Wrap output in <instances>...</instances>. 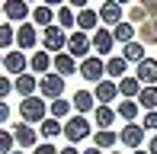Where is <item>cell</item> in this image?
Wrapping results in <instances>:
<instances>
[{
    "mask_svg": "<svg viewBox=\"0 0 157 154\" xmlns=\"http://www.w3.org/2000/svg\"><path fill=\"white\" fill-rule=\"evenodd\" d=\"M19 116H23L26 125H42L48 119V103L42 96H29V100L19 103Z\"/></svg>",
    "mask_w": 157,
    "mask_h": 154,
    "instance_id": "obj_1",
    "label": "cell"
},
{
    "mask_svg": "<svg viewBox=\"0 0 157 154\" xmlns=\"http://www.w3.org/2000/svg\"><path fill=\"white\" fill-rule=\"evenodd\" d=\"M39 96H42V100H61V96H64V77L61 74H52V71H48L45 77H39Z\"/></svg>",
    "mask_w": 157,
    "mask_h": 154,
    "instance_id": "obj_2",
    "label": "cell"
},
{
    "mask_svg": "<svg viewBox=\"0 0 157 154\" xmlns=\"http://www.w3.org/2000/svg\"><path fill=\"white\" fill-rule=\"evenodd\" d=\"M42 45H45V52L48 55H61V52H67V32L61 29V26H48L45 32H42Z\"/></svg>",
    "mask_w": 157,
    "mask_h": 154,
    "instance_id": "obj_3",
    "label": "cell"
},
{
    "mask_svg": "<svg viewBox=\"0 0 157 154\" xmlns=\"http://www.w3.org/2000/svg\"><path fill=\"white\" fill-rule=\"evenodd\" d=\"M90 52H93V42H90V36H87V32H80V29H77V32H71V36H67V55H71V58H90Z\"/></svg>",
    "mask_w": 157,
    "mask_h": 154,
    "instance_id": "obj_4",
    "label": "cell"
},
{
    "mask_svg": "<svg viewBox=\"0 0 157 154\" xmlns=\"http://www.w3.org/2000/svg\"><path fill=\"white\" fill-rule=\"evenodd\" d=\"M87 135H90V122H87V116H71L67 122H64V138H67L71 144L83 141Z\"/></svg>",
    "mask_w": 157,
    "mask_h": 154,
    "instance_id": "obj_5",
    "label": "cell"
},
{
    "mask_svg": "<svg viewBox=\"0 0 157 154\" xmlns=\"http://www.w3.org/2000/svg\"><path fill=\"white\" fill-rule=\"evenodd\" d=\"M77 71H80V77H87V80H93V83H99V80H106V61L99 58V55H90V58H83L80 61V67H77Z\"/></svg>",
    "mask_w": 157,
    "mask_h": 154,
    "instance_id": "obj_6",
    "label": "cell"
},
{
    "mask_svg": "<svg viewBox=\"0 0 157 154\" xmlns=\"http://www.w3.org/2000/svg\"><path fill=\"white\" fill-rule=\"evenodd\" d=\"M13 138H16V144H19V148H39V132H35L32 129V125H26V122H16V125H13Z\"/></svg>",
    "mask_w": 157,
    "mask_h": 154,
    "instance_id": "obj_7",
    "label": "cell"
},
{
    "mask_svg": "<svg viewBox=\"0 0 157 154\" xmlns=\"http://www.w3.org/2000/svg\"><path fill=\"white\" fill-rule=\"evenodd\" d=\"M3 16L10 19V23H19V26H23L32 13H29V3H26V0H3Z\"/></svg>",
    "mask_w": 157,
    "mask_h": 154,
    "instance_id": "obj_8",
    "label": "cell"
},
{
    "mask_svg": "<svg viewBox=\"0 0 157 154\" xmlns=\"http://www.w3.org/2000/svg\"><path fill=\"white\" fill-rule=\"evenodd\" d=\"M119 141H122L125 148L138 151V148H141V141H144V125H138V122H128L125 129L119 132Z\"/></svg>",
    "mask_w": 157,
    "mask_h": 154,
    "instance_id": "obj_9",
    "label": "cell"
},
{
    "mask_svg": "<svg viewBox=\"0 0 157 154\" xmlns=\"http://www.w3.org/2000/svg\"><path fill=\"white\" fill-rule=\"evenodd\" d=\"M138 71L135 77L141 80V87H157V58H144L141 64H135Z\"/></svg>",
    "mask_w": 157,
    "mask_h": 154,
    "instance_id": "obj_10",
    "label": "cell"
},
{
    "mask_svg": "<svg viewBox=\"0 0 157 154\" xmlns=\"http://www.w3.org/2000/svg\"><path fill=\"white\" fill-rule=\"evenodd\" d=\"M26 52H6L3 55V67H6V74H13V77H19V74H26Z\"/></svg>",
    "mask_w": 157,
    "mask_h": 154,
    "instance_id": "obj_11",
    "label": "cell"
},
{
    "mask_svg": "<svg viewBox=\"0 0 157 154\" xmlns=\"http://www.w3.org/2000/svg\"><path fill=\"white\" fill-rule=\"evenodd\" d=\"M35 42H39V32H35V26L23 23V26L16 29V45H19V52H32Z\"/></svg>",
    "mask_w": 157,
    "mask_h": 154,
    "instance_id": "obj_12",
    "label": "cell"
},
{
    "mask_svg": "<svg viewBox=\"0 0 157 154\" xmlns=\"http://www.w3.org/2000/svg\"><path fill=\"white\" fill-rule=\"evenodd\" d=\"M96 13H99V23H106V26H119L122 23V6H119L116 0H106Z\"/></svg>",
    "mask_w": 157,
    "mask_h": 154,
    "instance_id": "obj_13",
    "label": "cell"
},
{
    "mask_svg": "<svg viewBox=\"0 0 157 154\" xmlns=\"http://www.w3.org/2000/svg\"><path fill=\"white\" fill-rule=\"evenodd\" d=\"M52 67H55V74H61V77H71V74H77V58H71L67 52H61V55H55L52 58Z\"/></svg>",
    "mask_w": 157,
    "mask_h": 154,
    "instance_id": "obj_14",
    "label": "cell"
},
{
    "mask_svg": "<svg viewBox=\"0 0 157 154\" xmlns=\"http://www.w3.org/2000/svg\"><path fill=\"white\" fill-rule=\"evenodd\" d=\"M93 96H96L99 106H109V103L119 96V83H112V80H99L96 90H93Z\"/></svg>",
    "mask_w": 157,
    "mask_h": 154,
    "instance_id": "obj_15",
    "label": "cell"
},
{
    "mask_svg": "<svg viewBox=\"0 0 157 154\" xmlns=\"http://www.w3.org/2000/svg\"><path fill=\"white\" fill-rule=\"evenodd\" d=\"M13 90H16L23 100H29V96H35V90H39V77H32V74H19L16 80H13Z\"/></svg>",
    "mask_w": 157,
    "mask_h": 154,
    "instance_id": "obj_16",
    "label": "cell"
},
{
    "mask_svg": "<svg viewBox=\"0 0 157 154\" xmlns=\"http://www.w3.org/2000/svg\"><path fill=\"white\" fill-rule=\"evenodd\" d=\"M71 103H74L77 116H83V113H93V109H96V96H93V90H77Z\"/></svg>",
    "mask_w": 157,
    "mask_h": 154,
    "instance_id": "obj_17",
    "label": "cell"
},
{
    "mask_svg": "<svg viewBox=\"0 0 157 154\" xmlns=\"http://www.w3.org/2000/svg\"><path fill=\"white\" fill-rule=\"evenodd\" d=\"M90 42H93V52H99V55H106V52H112V29H103V26H99V29L93 32V36H90Z\"/></svg>",
    "mask_w": 157,
    "mask_h": 154,
    "instance_id": "obj_18",
    "label": "cell"
},
{
    "mask_svg": "<svg viewBox=\"0 0 157 154\" xmlns=\"http://www.w3.org/2000/svg\"><path fill=\"white\" fill-rule=\"evenodd\" d=\"M141 6L147 10V16H154V23L141 29V36H144V42H157V0H141Z\"/></svg>",
    "mask_w": 157,
    "mask_h": 154,
    "instance_id": "obj_19",
    "label": "cell"
},
{
    "mask_svg": "<svg viewBox=\"0 0 157 154\" xmlns=\"http://www.w3.org/2000/svg\"><path fill=\"white\" fill-rule=\"evenodd\" d=\"M96 23H99V13L90 10V6L77 13V29H80V32H96V29H99Z\"/></svg>",
    "mask_w": 157,
    "mask_h": 154,
    "instance_id": "obj_20",
    "label": "cell"
},
{
    "mask_svg": "<svg viewBox=\"0 0 157 154\" xmlns=\"http://www.w3.org/2000/svg\"><path fill=\"white\" fill-rule=\"evenodd\" d=\"M29 67H32V74L45 77L48 71H52V55H48V52H35L32 58H29Z\"/></svg>",
    "mask_w": 157,
    "mask_h": 154,
    "instance_id": "obj_21",
    "label": "cell"
},
{
    "mask_svg": "<svg viewBox=\"0 0 157 154\" xmlns=\"http://www.w3.org/2000/svg\"><path fill=\"white\" fill-rule=\"evenodd\" d=\"M122 58L128 61V64H141V61L147 58L144 45H141V42H128V45H122Z\"/></svg>",
    "mask_w": 157,
    "mask_h": 154,
    "instance_id": "obj_22",
    "label": "cell"
},
{
    "mask_svg": "<svg viewBox=\"0 0 157 154\" xmlns=\"http://www.w3.org/2000/svg\"><path fill=\"white\" fill-rule=\"evenodd\" d=\"M138 93H141V80H138V77H122V80H119V96L138 100Z\"/></svg>",
    "mask_w": 157,
    "mask_h": 154,
    "instance_id": "obj_23",
    "label": "cell"
},
{
    "mask_svg": "<svg viewBox=\"0 0 157 154\" xmlns=\"http://www.w3.org/2000/svg\"><path fill=\"white\" fill-rule=\"evenodd\" d=\"M119 141V132H112V129H96L93 132V148H112V144Z\"/></svg>",
    "mask_w": 157,
    "mask_h": 154,
    "instance_id": "obj_24",
    "label": "cell"
},
{
    "mask_svg": "<svg viewBox=\"0 0 157 154\" xmlns=\"http://www.w3.org/2000/svg\"><path fill=\"white\" fill-rule=\"evenodd\" d=\"M112 39H116V42H122V45L135 42V26L128 23V19H122L119 26H112Z\"/></svg>",
    "mask_w": 157,
    "mask_h": 154,
    "instance_id": "obj_25",
    "label": "cell"
},
{
    "mask_svg": "<svg viewBox=\"0 0 157 154\" xmlns=\"http://www.w3.org/2000/svg\"><path fill=\"white\" fill-rule=\"evenodd\" d=\"M61 132H64V125L58 122V119H52V116H48V119H45V122H42V125H39V135H42V138H45V141H52V138H58V135H61Z\"/></svg>",
    "mask_w": 157,
    "mask_h": 154,
    "instance_id": "obj_26",
    "label": "cell"
},
{
    "mask_svg": "<svg viewBox=\"0 0 157 154\" xmlns=\"http://www.w3.org/2000/svg\"><path fill=\"white\" fill-rule=\"evenodd\" d=\"M71 109H74V103H67L61 96V100H55V103H48V113H52V119H71Z\"/></svg>",
    "mask_w": 157,
    "mask_h": 154,
    "instance_id": "obj_27",
    "label": "cell"
},
{
    "mask_svg": "<svg viewBox=\"0 0 157 154\" xmlns=\"http://www.w3.org/2000/svg\"><path fill=\"white\" fill-rule=\"evenodd\" d=\"M138 100H125V103H119V109H116V116L119 119H125V125L128 122H135V119H138Z\"/></svg>",
    "mask_w": 157,
    "mask_h": 154,
    "instance_id": "obj_28",
    "label": "cell"
},
{
    "mask_svg": "<svg viewBox=\"0 0 157 154\" xmlns=\"http://www.w3.org/2000/svg\"><path fill=\"white\" fill-rule=\"evenodd\" d=\"M52 19H55V13H52V6H45V3H39V6H35V10H32V23H35V26H45V29H48V26H55Z\"/></svg>",
    "mask_w": 157,
    "mask_h": 154,
    "instance_id": "obj_29",
    "label": "cell"
},
{
    "mask_svg": "<svg viewBox=\"0 0 157 154\" xmlns=\"http://www.w3.org/2000/svg\"><path fill=\"white\" fill-rule=\"evenodd\" d=\"M125 71H128V61L122 58V55H116V58L106 61V74H109V77H119V80H122Z\"/></svg>",
    "mask_w": 157,
    "mask_h": 154,
    "instance_id": "obj_30",
    "label": "cell"
},
{
    "mask_svg": "<svg viewBox=\"0 0 157 154\" xmlns=\"http://www.w3.org/2000/svg\"><path fill=\"white\" fill-rule=\"evenodd\" d=\"M93 119H96L99 129H109V125L116 122V109H112V106H96L93 109Z\"/></svg>",
    "mask_w": 157,
    "mask_h": 154,
    "instance_id": "obj_31",
    "label": "cell"
},
{
    "mask_svg": "<svg viewBox=\"0 0 157 154\" xmlns=\"http://www.w3.org/2000/svg\"><path fill=\"white\" fill-rule=\"evenodd\" d=\"M138 106H144L147 113H154V109H157V87H141V93H138Z\"/></svg>",
    "mask_w": 157,
    "mask_h": 154,
    "instance_id": "obj_32",
    "label": "cell"
},
{
    "mask_svg": "<svg viewBox=\"0 0 157 154\" xmlns=\"http://www.w3.org/2000/svg\"><path fill=\"white\" fill-rule=\"evenodd\" d=\"M55 19H58V26H61V29H71V26H77V13L71 10L67 3H64V6H58V13H55Z\"/></svg>",
    "mask_w": 157,
    "mask_h": 154,
    "instance_id": "obj_33",
    "label": "cell"
},
{
    "mask_svg": "<svg viewBox=\"0 0 157 154\" xmlns=\"http://www.w3.org/2000/svg\"><path fill=\"white\" fill-rule=\"evenodd\" d=\"M16 151V138H13V132L0 129V154H13Z\"/></svg>",
    "mask_w": 157,
    "mask_h": 154,
    "instance_id": "obj_34",
    "label": "cell"
},
{
    "mask_svg": "<svg viewBox=\"0 0 157 154\" xmlns=\"http://www.w3.org/2000/svg\"><path fill=\"white\" fill-rule=\"evenodd\" d=\"M16 42V29L13 26H0V48H10Z\"/></svg>",
    "mask_w": 157,
    "mask_h": 154,
    "instance_id": "obj_35",
    "label": "cell"
},
{
    "mask_svg": "<svg viewBox=\"0 0 157 154\" xmlns=\"http://www.w3.org/2000/svg\"><path fill=\"white\" fill-rule=\"evenodd\" d=\"M144 19H147V10L141 3H135L132 10H128V23H144Z\"/></svg>",
    "mask_w": 157,
    "mask_h": 154,
    "instance_id": "obj_36",
    "label": "cell"
},
{
    "mask_svg": "<svg viewBox=\"0 0 157 154\" xmlns=\"http://www.w3.org/2000/svg\"><path fill=\"white\" fill-rule=\"evenodd\" d=\"M141 125H144V132H154V135H157V109H154V113H147L144 119H141Z\"/></svg>",
    "mask_w": 157,
    "mask_h": 154,
    "instance_id": "obj_37",
    "label": "cell"
},
{
    "mask_svg": "<svg viewBox=\"0 0 157 154\" xmlns=\"http://www.w3.org/2000/svg\"><path fill=\"white\" fill-rule=\"evenodd\" d=\"M32 154H58V148H55V144H52V141H42V144H39V148H35V151H32Z\"/></svg>",
    "mask_w": 157,
    "mask_h": 154,
    "instance_id": "obj_38",
    "label": "cell"
},
{
    "mask_svg": "<svg viewBox=\"0 0 157 154\" xmlns=\"http://www.w3.org/2000/svg\"><path fill=\"white\" fill-rule=\"evenodd\" d=\"M10 90H13V80H10V77H0V100H3Z\"/></svg>",
    "mask_w": 157,
    "mask_h": 154,
    "instance_id": "obj_39",
    "label": "cell"
},
{
    "mask_svg": "<svg viewBox=\"0 0 157 154\" xmlns=\"http://www.w3.org/2000/svg\"><path fill=\"white\" fill-rule=\"evenodd\" d=\"M87 3H90V0H67V6H71V10L77 6V13H80V10H87Z\"/></svg>",
    "mask_w": 157,
    "mask_h": 154,
    "instance_id": "obj_40",
    "label": "cell"
},
{
    "mask_svg": "<svg viewBox=\"0 0 157 154\" xmlns=\"http://www.w3.org/2000/svg\"><path fill=\"white\" fill-rule=\"evenodd\" d=\"M6 119H10V106H6V103H3V100H0V125H3V122H6Z\"/></svg>",
    "mask_w": 157,
    "mask_h": 154,
    "instance_id": "obj_41",
    "label": "cell"
},
{
    "mask_svg": "<svg viewBox=\"0 0 157 154\" xmlns=\"http://www.w3.org/2000/svg\"><path fill=\"white\" fill-rule=\"evenodd\" d=\"M58 154H80V151H77V144H67V148H61Z\"/></svg>",
    "mask_w": 157,
    "mask_h": 154,
    "instance_id": "obj_42",
    "label": "cell"
},
{
    "mask_svg": "<svg viewBox=\"0 0 157 154\" xmlns=\"http://www.w3.org/2000/svg\"><path fill=\"white\" fill-rule=\"evenodd\" d=\"M147 154H157V135H151V144H147Z\"/></svg>",
    "mask_w": 157,
    "mask_h": 154,
    "instance_id": "obj_43",
    "label": "cell"
},
{
    "mask_svg": "<svg viewBox=\"0 0 157 154\" xmlns=\"http://www.w3.org/2000/svg\"><path fill=\"white\" fill-rule=\"evenodd\" d=\"M42 3H45V6H64L67 0H42Z\"/></svg>",
    "mask_w": 157,
    "mask_h": 154,
    "instance_id": "obj_44",
    "label": "cell"
},
{
    "mask_svg": "<svg viewBox=\"0 0 157 154\" xmlns=\"http://www.w3.org/2000/svg\"><path fill=\"white\" fill-rule=\"evenodd\" d=\"M80 154H103L99 148H87V151H80Z\"/></svg>",
    "mask_w": 157,
    "mask_h": 154,
    "instance_id": "obj_45",
    "label": "cell"
},
{
    "mask_svg": "<svg viewBox=\"0 0 157 154\" xmlns=\"http://www.w3.org/2000/svg\"><path fill=\"white\" fill-rule=\"evenodd\" d=\"M116 3H119V6H122V3H132V0H116Z\"/></svg>",
    "mask_w": 157,
    "mask_h": 154,
    "instance_id": "obj_46",
    "label": "cell"
},
{
    "mask_svg": "<svg viewBox=\"0 0 157 154\" xmlns=\"http://www.w3.org/2000/svg\"><path fill=\"white\" fill-rule=\"evenodd\" d=\"M132 154H147V151H141V148H138V151H132Z\"/></svg>",
    "mask_w": 157,
    "mask_h": 154,
    "instance_id": "obj_47",
    "label": "cell"
},
{
    "mask_svg": "<svg viewBox=\"0 0 157 154\" xmlns=\"http://www.w3.org/2000/svg\"><path fill=\"white\" fill-rule=\"evenodd\" d=\"M13 154H26V151H13Z\"/></svg>",
    "mask_w": 157,
    "mask_h": 154,
    "instance_id": "obj_48",
    "label": "cell"
},
{
    "mask_svg": "<svg viewBox=\"0 0 157 154\" xmlns=\"http://www.w3.org/2000/svg\"><path fill=\"white\" fill-rule=\"evenodd\" d=\"M0 64H3V55H0Z\"/></svg>",
    "mask_w": 157,
    "mask_h": 154,
    "instance_id": "obj_49",
    "label": "cell"
},
{
    "mask_svg": "<svg viewBox=\"0 0 157 154\" xmlns=\"http://www.w3.org/2000/svg\"><path fill=\"white\" fill-rule=\"evenodd\" d=\"M0 13H3V3H0Z\"/></svg>",
    "mask_w": 157,
    "mask_h": 154,
    "instance_id": "obj_50",
    "label": "cell"
},
{
    "mask_svg": "<svg viewBox=\"0 0 157 154\" xmlns=\"http://www.w3.org/2000/svg\"><path fill=\"white\" fill-rule=\"evenodd\" d=\"M26 3H29V0H26Z\"/></svg>",
    "mask_w": 157,
    "mask_h": 154,
    "instance_id": "obj_51",
    "label": "cell"
},
{
    "mask_svg": "<svg viewBox=\"0 0 157 154\" xmlns=\"http://www.w3.org/2000/svg\"><path fill=\"white\" fill-rule=\"evenodd\" d=\"M103 3H106V0H103Z\"/></svg>",
    "mask_w": 157,
    "mask_h": 154,
    "instance_id": "obj_52",
    "label": "cell"
}]
</instances>
